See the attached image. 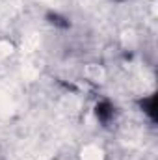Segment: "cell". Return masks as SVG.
I'll list each match as a JSON object with an SVG mask.
<instances>
[{
  "label": "cell",
  "mask_w": 158,
  "mask_h": 160,
  "mask_svg": "<svg viewBox=\"0 0 158 160\" xmlns=\"http://www.w3.org/2000/svg\"><path fill=\"white\" fill-rule=\"evenodd\" d=\"M95 114H97V119L101 121V123H110V121L114 119V116H116V108L112 106V102L102 101V102L97 104Z\"/></svg>",
  "instance_id": "obj_1"
},
{
  "label": "cell",
  "mask_w": 158,
  "mask_h": 160,
  "mask_svg": "<svg viewBox=\"0 0 158 160\" xmlns=\"http://www.w3.org/2000/svg\"><path fill=\"white\" fill-rule=\"evenodd\" d=\"M140 102H141L143 112H145V114H149V118L155 121V95H149V97L141 99Z\"/></svg>",
  "instance_id": "obj_2"
},
{
  "label": "cell",
  "mask_w": 158,
  "mask_h": 160,
  "mask_svg": "<svg viewBox=\"0 0 158 160\" xmlns=\"http://www.w3.org/2000/svg\"><path fill=\"white\" fill-rule=\"evenodd\" d=\"M116 2H125V0H116Z\"/></svg>",
  "instance_id": "obj_3"
}]
</instances>
